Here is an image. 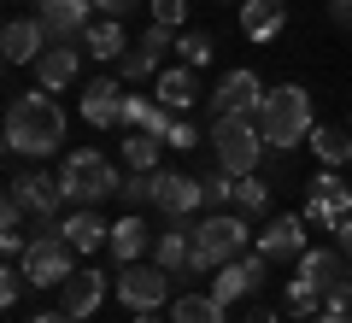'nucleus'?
<instances>
[{
	"mask_svg": "<svg viewBox=\"0 0 352 323\" xmlns=\"http://www.w3.org/2000/svg\"><path fill=\"white\" fill-rule=\"evenodd\" d=\"M188 241H194V276H200V271H223V264H235L241 253H247L252 229H247L241 211H212V218L194 224Z\"/></svg>",
	"mask_w": 352,
	"mask_h": 323,
	"instance_id": "3",
	"label": "nucleus"
},
{
	"mask_svg": "<svg viewBox=\"0 0 352 323\" xmlns=\"http://www.w3.org/2000/svg\"><path fill=\"white\" fill-rule=\"evenodd\" d=\"M76 53H82V48H71V41H53V48L36 59V83L47 88V94H53V88H65V83L76 76Z\"/></svg>",
	"mask_w": 352,
	"mask_h": 323,
	"instance_id": "23",
	"label": "nucleus"
},
{
	"mask_svg": "<svg viewBox=\"0 0 352 323\" xmlns=\"http://www.w3.org/2000/svg\"><path fill=\"white\" fill-rule=\"evenodd\" d=\"M82 53H88V59H100V65L124 59V53H129L124 24H118V18H94V24H88V36H82Z\"/></svg>",
	"mask_w": 352,
	"mask_h": 323,
	"instance_id": "22",
	"label": "nucleus"
},
{
	"mask_svg": "<svg viewBox=\"0 0 352 323\" xmlns=\"http://www.w3.org/2000/svg\"><path fill=\"white\" fill-rule=\"evenodd\" d=\"M311 323H352V311H317Z\"/></svg>",
	"mask_w": 352,
	"mask_h": 323,
	"instance_id": "42",
	"label": "nucleus"
},
{
	"mask_svg": "<svg viewBox=\"0 0 352 323\" xmlns=\"http://www.w3.org/2000/svg\"><path fill=\"white\" fill-rule=\"evenodd\" d=\"M252 271H247V259H235V264H223V271H217V282H212V294L223 300V306H235V300H247L252 294Z\"/></svg>",
	"mask_w": 352,
	"mask_h": 323,
	"instance_id": "29",
	"label": "nucleus"
},
{
	"mask_svg": "<svg viewBox=\"0 0 352 323\" xmlns=\"http://www.w3.org/2000/svg\"><path fill=\"white\" fill-rule=\"evenodd\" d=\"M188 236H194L188 218H170V229L153 241V264H164L170 276H194V241Z\"/></svg>",
	"mask_w": 352,
	"mask_h": 323,
	"instance_id": "14",
	"label": "nucleus"
},
{
	"mask_svg": "<svg viewBox=\"0 0 352 323\" xmlns=\"http://www.w3.org/2000/svg\"><path fill=\"white\" fill-rule=\"evenodd\" d=\"M65 241H71L76 253H94V247H112V224H106L94 206H76L71 218H65Z\"/></svg>",
	"mask_w": 352,
	"mask_h": 323,
	"instance_id": "20",
	"label": "nucleus"
},
{
	"mask_svg": "<svg viewBox=\"0 0 352 323\" xmlns=\"http://www.w3.org/2000/svg\"><path fill=\"white\" fill-rule=\"evenodd\" d=\"M59 183H65V200L71 206H100L106 194H118L124 188V176H118L112 159H100V153H71V159L59 165Z\"/></svg>",
	"mask_w": 352,
	"mask_h": 323,
	"instance_id": "5",
	"label": "nucleus"
},
{
	"mask_svg": "<svg viewBox=\"0 0 352 323\" xmlns=\"http://www.w3.org/2000/svg\"><path fill=\"white\" fill-rule=\"evenodd\" d=\"M346 129H352V124H346Z\"/></svg>",
	"mask_w": 352,
	"mask_h": 323,
	"instance_id": "46",
	"label": "nucleus"
},
{
	"mask_svg": "<svg viewBox=\"0 0 352 323\" xmlns=\"http://www.w3.org/2000/svg\"><path fill=\"white\" fill-rule=\"evenodd\" d=\"M164 147H176V153L200 147V129H194V124H182V118H176V124H170V136H164Z\"/></svg>",
	"mask_w": 352,
	"mask_h": 323,
	"instance_id": "37",
	"label": "nucleus"
},
{
	"mask_svg": "<svg viewBox=\"0 0 352 323\" xmlns=\"http://www.w3.org/2000/svg\"><path fill=\"white\" fill-rule=\"evenodd\" d=\"M288 311H294V317H317V311H323V294H317L305 276H294V282H288Z\"/></svg>",
	"mask_w": 352,
	"mask_h": 323,
	"instance_id": "32",
	"label": "nucleus"
},
{
	"mask_svg": "<svg viewBox=\"0 0 352 323\" xmlns=\"http://www.w3.org/2000/svg\"><path fill=\"white\" fill-rule=\"evenodd\" d=\"M159 206L170 218H194L206 206V183L200 176H182V171H159Z\"/></svg>",
	"mask_w": 352,
	"mask_h": 323,
	"instance_id": "16",
	"label": "nucleus"
},
{
	"mask_svg": "<svg viewBox=\"0 0 352 323\" xmlns=\"http://www.w3.org/2000/svg\"><path fill=\"white\" fill-rule=\"evenodd\" d=\"M176 59L200 71V65L212 59V36H206V30H182V36H176Z\"/></svg>",
	"mask_w": 352,
	"mask_h": 323,
	"instance_id": "31",
	"label": "nucleus"
},
{
	"mask_svg": "<svg viewBox=\"0 0 352 323\" xmlns=\"http://www.w3.org/2000/svg\"><path fill=\"white\" fill-rule=\"evenodd\" d=\"M258 129H264V141H270L276 153H288V147H300V141H311V100H305V88H300V83L264 88Z\"/></svg>",
	"mask_w": 352,
	"mask_h": 323,
	"instance_id": "2",
	"label": "nucleus"
},
{
	"mask_svg": "<svg viewBox=\"0 0 352 323\" xmlns=\"http://www.w3.org/2000/svg\"><path fill=\"white\" fill-rule=\"evenodd\" d=\"M335 236H340L335 247H340V253H346V259H352V218H340V224H335Z\"/></svg>",
	"mask_w": 352,
	"mask_h": 323,
	"instance_id": "39",
	"label": "nucleus"
},
{
	"mask_svg": "<svg viewBox=\"0 0 352 323\" xmlns=\"http://www.w3.org/2000/svg\"><path fill=\"white\" fill-rule=\"evenodd\" d=\"M24 276L36 288H59L65 276L76 271V247L65 241V224L59 218H36V236H30V247H24Z\"/></svg>",
	"mask_w": 352,
	"mask_h": 323,
	"instance_id": "4",
	"label": "nucleus"
},
{
	"mask_svg": "<svg viewBox=\"0 0 352 323\" xmlns=\"http://www.w3.org/2000/svg\"><path fill=\"white\" fill-rule=\"evenodd\" d=\"M159 100L170 106V112L194 106V100H200V76H194V65H182V59H176L170 71H159Z\"/></svg>",
	"mask_w": 352,
	"mask_h": 323,
	"instance_id": "24",
	"label": "nucleus"
},
{
	"mask_svg": "<svg viewBox=\"0 0 352 323\" xmlns=\"http://www.w3.org/2000/svg\"><path fill=\"white\" fill-rule=\"evenodd\" d=\"M300 276L317 288V294H329V288L352 282V276H346V253H340V247H317V253L305 247V253H300Z\"/></svg>",
	"mask_w": 352,
	"mask_h": 323,
	"instance_id": "17",
	"label": "nucleus"
},
{
	"mask_svg": "<svg viewBox=\"0 0 352 323\" xmlns=\"http://www.w3.org/2000/svg\"><path fill=\"white\" fill-rule=\"evenodd\" d=\"M153 241H159V236H153V229L141 224L135 211H124V218H118V224H112V259H118V264H135L141 253L153 247Z\"/></svg>",
	"mask_w": 352,
	"mask_h": 323,
	"instance_id": "21",
	"label": "nucleus"
},
{
	"mask_svg": "<svg viewBox=\"0 0 352 323\" xmlns=\"http://www.w3.org/2000/svg\"><path fill=\"white\" fill-rule=\"evenodd\" d=\"M258 253H270V259H300L305 253V218H294V211L270 218V229L258 236Z\"/></svg>",
	"mask_w": 352,
	"mask_h": 323,
	"instance_id": "18",
	"label": "nucleus"
},
{
	"mask_svg": "<svg viewBox=\"0 0 352 323\" xmlns=\"http://www.w3.org/2000/svg\"><path fill=\"white\" fill-rule=\"evenodd\" d=\"M118 71H124V83H141V76H159V59H153V53L135 41V48H129L124 59H118Z\"/></svg>",
	"mask_w": 352,
	"mask_h": 323,
	"instance_id": "33",
	"label": "nucleus"
},
{
	"mask_svg": "<svg viewBox=\"0 0 352 323\" xmlns=\"http://www.w3.org/2000/svg\"><path fill=\"white\" fill-rule=\"evenodd\" d=\"M106 300V276L100 271H71L59 282V311H71V317H94Z\"/></svg>",
	"mask_w": 352,
	"mask_h": 323,
	"instance_id": "13",
	"label": "nucleus"
},
{
	"mask_svg": "<svg viewBox=\"0 0 352 323\" xmlns=\"http://www.w3.org/2000/svg\"><path fill=\"white\" fill-rule=\"evenodd\" d=\"M223 300L206 288V294H176V306H170V323H223Z\"/></svg>",
	"mask_w": 352,
	"mask_h": 323,
	"instance_id": "26",
	"label": "nucleus"
},
{
	"mask_svg": "<svg viewBox=\"0 0 352 323\" xmlns=\"http://www.w3.org/2000/svg\"><path fill=\"white\" fill-rule=\"evenodd\" d=\"M311 147H317V165H323V171H340V165L352 159V129L317 124V129H311Z\"/></svg>",
	"mask_w": 352,
	"mask_h": 323,
	"instance_id": "25",
	"label": "nucleus"
},
{
	"mask_svg": "<svg viewBox=\"0 0 352 323\" xmlns=\"http://www.w3.org/2000/svg\"><path fill=\"white\" fill-rule=\"evenodd\" d=\"M153 24L182 30V24H188V0H153Z\"/></svg>",
	"mask_w": 352,
	"mask_h": 323,
	"instance_id": "36",
	"label": "nucleus"
},
{
	"mask_svg": "<svg viewBox=\"0 0 352 323\" xmlns=\"http://www.w3.org/2000/svg\"><path fill=\"white\" fill-rule=\"evenodd\" d=\"M258 106H264V83L252 71H229L223 83L212 88V118H258Z\"/></svg>",
	"mask_w": 352,
	"mask_h": 323,
	"instance_id": "11",
	"label": "nucleus"
},
{
	"mask_svg": "<svg viewBox=\"0 0 352 323\" xmlns=\"http://www.w3.org/2000/svg\"><path fill=\"white\" fill-rule=\"evenodd\" d=\"M159 153H164V136H153V129H129V141H124L129 171H159Z\"/></svg>",
	"mask_w": 352,
	"mask_h": 323,
	"instance_id": "27",
	"label": "nucleus"
},
{
	"mask_svg": "<svg viewBox=\"0 0 352 323\" xmlns=\"http://www.w3.org/2000/svg\"><path fill=\"white\" fill-rule=\"evenodd\" d=\"M135 323H164V317H159V311H135Z\"/></svg>",
	"mask_w": 352,
	"mask_h": 323,
	"instance_id": "44",
	"label": "nucleus"
},
{
	"mask_svg": "<svg viewBox=\"0 0 352 323\" xmlns=\"http://www.w3.org/2000/svg\"><path fill=\"white\" fill-rule=\"evenodd\" d=\"M65 141V112L53 94H12V106H6V147L24 153V159H47V153H59Z\"/></svg>",
	"mask_w": 352,
	"mask_h": 323,
	"instance_id": "1",
	"label": "nucleus"
},
{
	"mask_svg": "<svg viewBox=\"0 0 352 323\" xmlns=\"http://www.w3.org/2000/svg\"><path fill=\"white\" fill-rule=\"evenodd\" d=\"M0 48H6V65H30V59H41L53 41H47V24H41V18H12L6 36H0Z\"/></svg>",
	"mask_w": 352,
	"mask_h": 323,
	"instance_id": "15",
	"label": "nucleus"
},
{
	"mask_svg": "<svg viewBox=\"0 0 352 323\" xmlns=\"http://www.w3.org/2000/svg\"><path fill=\"white\" fill-rule=\"evenodd\" d=\"M30 323H76L71 311H41V317H30Z\"/></svg>",
	"mask_w": 352,
	"mask_h": 323,
	"instance_id": "43",
	"label": "nucleus"
},
{
	"mask_svg": "<svg viewBox=\"0 0 352 323\" xmlns=\"http://www.w3.org/2000/svg\"><path fill=\"white\" fill-rule=\"evenodd\" d=\"M206 206H212V211H223V206H235V176H229L223 165H217V171L206 176Z\"/></svg>",
	"mask_w": 352,
	"mask_h": 323,
	"instance_id": "34",
	"label": "nucleus"
},
{
	"mask_svg": "<svg viewBox=\"0 0 352 323\" xmlns=\"http://www.w3.org/2000/svg\"><path fill=\"white\" fill-rule=\"evenodd\" d=\"M65 206V183L59 176H12L6 183V229H24V218L36 211V218H59Z\"/></svg>",
	"mask_w": 352,
	"mask_h": 323,
	"instance_id": "7",
	"label": "nucleus"
},
{
	"mask_svg": "<svg viewBox=\"0 0 352 323\" xmlns=\"http://www.w3.org/2000/svg\"><path fill=\"white\" fill-rule=\"evenodd\" d=\"M288 24V0H241V30L252 41H276Z\"/></svg>",
	"mask_w": 352,
	"mask_h": 323,
	"instance_id": "19",
	"label": "nucleus"
},
{
	"mask_svg": "<svg viewBox=\"0 0 352 323\" xmlns=\"http://www.w3.org/2000/svg\"><path fill=\"white\" fill-rule=\"evenodd\" d=\"M335 24H340V30H352V0H340V6H335Z\"/></svg>",
	"mask_w": 352,
	"mask_h": 323,
	"instance_id": "41",
	"label": "nucleus"
},
{
	"mask_svg": "<svg viewBox=\"0 0 352 323\" xmlns=\"http://www.w3.org/2000/svg\"><path fill=\"white\" fill-rule=\"evenodd\" d=\"M212 147H217V165H223L229 176H252V165H258L264 153V129L252 124V118H212Z\"/></svg>",
	"mask_w": 352,
	"mask_h": 323,
	"instance_id": "6",
	"label": "nucleus"
},
{
	"mask_svg": "<svg viewBox=\"0 0 352 323\" xmlns=\"http://www.w3.org/2000/svg\"><path fill=\"white\" fill-rule=\"evenodd\" d=\"M82 124H94V129L124 124V88H118V76H94V83H82Z\"/></svg>",
	"mask_w": 352,
	"mask_h": 323,
	"instance_id": "12",
	"label": "nucleus"
},
{
	"mask_svg": "<svg viewBox=\"0 0 352 323\" xmlns=\"http://www.w3.org/2000/svg\"><path fill=\"white\" fill-rule=\"evenodd\" d=\"M94 6H100V18H124L135 0H94Z\"/></svg>",
	"mask_w": 352,
	"mask_h": 323,
	"instance_id": "38",
	"label": "nucleus"
},
{
	"mask_svg": "<svg viewBox=\"0 0 352 323\" xmlns=\"http://www.w3.org/2000/svg\"><path fill=\"white\" fill-rule=\"evenodd\" d=\"M247 323H282V317H276L270 306H252V311H247Z\"/></svg>",
	"mask_w": 352,
	"mask_h": 323,
	"instance_id": "40",
	"label": "nucleus"
},
{
	"mask_svg": "<svg viewBox=\"0 0 352 323\" xmlns=\"http://www.w3.org/2000/svg\"><path fill=\"white\" fill-rule=\"evenodd\" d=\"M300 218L317 224V229H335L340 218H352V183H340L335 171H317L311 176V200H305Z\"/></svg>",
	"mask_w": 352,
	"mask_h": 323,
	"instance_id": "9",
	"label": "nucleus"
},
{
	"mask_svg": "<svg viewBox=\"0 0 352 323\" xmlns=\"http://www.w3.org/2000/svg\"><path fill=\"white\" fill-rule=\"evenodd\" d=\"M124 211H141V206H159V171H129L124 188H118Z\"/></svg>",
	"mask_w": 352,
	"mask_h": 323,
	"instance_id": "28",
	"label": "nucleus"
},
{
	"mask_svg": "<svg viewBox=\"0 0 352 323\" xmlns=\"http://www.w3.org/2000/svg\"><path fill=\"white\" fill-rule=\"evenodd\" d=\"M335 6H340V0H335Z\"/></svg>",
	"mask_w": 352,
	"mask_h": 323,
	"instance_id": "45",
	"label": "nucleus"
},
{
	"mask_svg": "<svg viewBox=\"0 0 352 323\" xmlns=\"http://www.w3.org/2000/svg\"><path fill=\"white\" fill-rule=\"evenodd\" d=\"M235 211H241V218L270 211V183H258V176H235Z\"/></svg>",
	"mask_w": 352,
	"mask_h": 323,
	"instance_id": "30",
	"label": "nucleus"
},
{
	"mask_svg": "<svg viewBox=\"0 0 352 323\" xmlns=\"http://www.w3.org/2000/svg\"><path fill=\"white\" fill-rule=\"evenodd\" d=\"M118 300H124V311H159L164 300H170V271L164 264H124L118 271Z\"/></svg>",
	"mask_w": 352,
	"mask_h": 323,
	"instance_id": "8",
	"label": "nucleus"
},
{
	"mask_svg": "<svg viewBox=\"0 0 352 323\" xmlns=\"http://www.w3.org/2000/svg\"><path fill=\"white\" fill-rule=\"evenodd\" d=\"M24 288H30L24 264H6V271H0V306H18V300H24Z\"/></svg>",
	"mask_w": 352,
	"mask_h": 323,
	"instance_id": "35",
	"label": "nucleus"
},
{
	"mask_svg": "<svg viewBox=\"0 0 352 323\" xmlns=\"http://www.w3.org/2000/svg\"><path fill=\"white\" fill-rule=\"evenodd\" d=\"M94 0H36V18L47 24V41H71V48H82L88 24H94Z\"/></svg>",
	"mask_w": 352,
	"mask_h": 323,
	"instance_id": "10",
	"label": "nucleus"
}]
</instances>
